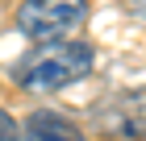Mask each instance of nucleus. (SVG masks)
Segmentation results:
<instances>
[{"label": "nucleus", "mask_w": 146, "mask_h": 141, "mask_svg": "<svg viewBox=\"0 0 146 141\" xmlns=\"http://www.w3.org/2000/svg\"><path fill=\"white\" fill-rule=\"evenodd\" d=\"M0 141H21V125L9 112H0Z\"/></svg>", "instance_id": "4"}, {"label": "nucleus", "mask_w": 146, "mask_h": 141, "mask_svg": "<svg viewBox=\"0 0 146 141\" xmlns=\"http://www.w3.org/2000/svg\"><path fill=\"white\" fill-rule=\"evenodd\" d=\"M88 21V0H25L17 9V29L34 42H63Z\"/></svg>", "instance_id": "2"}, {"label": "nucleus", "mask_w": 146, "mask_h": 141, "mask_svg": "<svg viewBox=\"0 0 146 141\" xmlns=\"http://www.w3.org/2000/svg\"><path fill=\"white\" fill-rule=\"evenodd\" d=\"M88 71H92V46L63 37V42H38L34 54L17 62L13 79L25 91H58V87L84 79Z\"/></svg>", "instance_id": "1"}, {"label": "nucleus", "mask_w": 146, "mask_h": 141, "mask_svg": "<svg viewBox=\"0 0 146 141\" xmlns=\"http://www.w3.org/2000/svg\"><path fill=\"white\" fill-rule=\"evenodd\" d=\"M21 141H84V133L58 112H34L21 125Z\"/></svg>", "instance_id": "3"}]
</instances>
